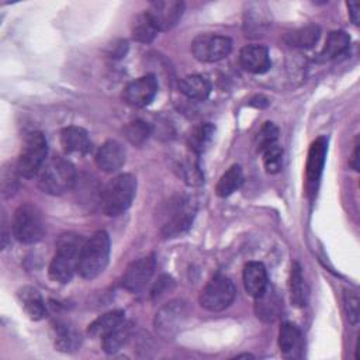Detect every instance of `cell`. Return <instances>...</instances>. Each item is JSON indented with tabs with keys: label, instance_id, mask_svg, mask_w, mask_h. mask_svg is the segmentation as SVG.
Returning a JSON list of instances; mask_svg holds the SVG:
<instances>
[{
	"label": "cell",
	"instance_id": "17",
	"mask_svg": "<svg viewBox=\"0 0 360 360\" xmlns=\"http://www.w3.org/2000/svg\"><path fill=\"white\" fill-rule=\"evenodd\" d=\"M283 311V302L278 294L267 285L266 290L255 298V312L256 316L264 322L276 321Z\"/></svg>",
	"mask_w": 360,
	"mask_h": 360
},
{
	"label": "cell",
	"instance_id": "18",
	"mask_svg": "<svg viewBox=\"0 0 360 360\" xmlns=\"http://www.w3.org/2000/svg\"><path fill=\"white\" fill-rule=\"evenodd\" d=\"M60 145L66 153L87 155L91 152L89 134L80 127H66L60 131Z\"/></svg>",
	"mask_w": 360,
	"mask_h": 360
},
{
	"label": "cell",
	"instance_id": "37",
	"mask_svg": "<svg viewBox=\"0 0 360 360\" xmlns=\"http://www.w3.org/2000/svg\"><path fill=\"white\" fill-rule=\"evenodd\" d=\"M169 284H172V280H170L167 276L160 277V278L158 280V283H156V285H155L153 291H152V295H153V297H156V295L163 294V291L169 287Z\"/></svg>",
	"mask_w": 360,
	"mask_h": 360
},
{
	"label": "cell",
	"instance_id": "34",
	"mask_svg": "<svg viewBox=\"0 0 360 360\" xmlns=\"http://www.w3.org/2000/svg\"><path fill=\"white\" fill-rule=\"evenodd\" d=\"M263 153V165L267 173H277L283 166V149L276 142L262 150Z\"/></svg>",
	"mask_w": 360,
	"mask_h": 360
},
{
	"label": "cell",
	"instance_id": "1",
	"mask_svg": "<svg viewBox=\"0 0 360 360\" xmlns=\"http://www.w3.org/2000/svg\"><path fill=\"white\" fill-rule=\"evenodd\" d=\"M110 257V238L105 231L94 232L80 249L77 273L86 278L93 280L101 274Z\"/></svg>",
	"mask_w": 360,
	"mask_h": 360
},
{
	"label": "cell",
	"instance_id": "13",
	"mask_svg": "<svg viewBox=\"0 0 360 360\" xmlns=\"http://www.w3.org/2000/svg\"><path fill=\"white\" fill-rule=\"evenodd\" d=\"M155 264L153 256H143L134 260L122 274V287L131 292L142 290L153 276Z\"/></svg>",
	"mask_w": 360,
	"mask_h": 360
},
{
	"label": "cell",
	"instance_id": "7",
	"mask_svg": "<svg viewBox=\"0 0 360 360\" xmlns=\"http://www.w3.org/2000/svg\"><path fill=\"white\" fill-rule=\"evenodd\" d=\"M236 295L235 284L222 274L214 276L200 292V304L211 312H219L228 308Z\"/></svg>",
	"mask_w": 360,
	"mask_h": 360
},
{
	"label": "cell",
	"instance_id": "9",
	"mask_svg": "<svg viewBox=\"0 0 360 360\" xmlns=\"http://www.w3.org/2000/svg\"><path fill=\"white\" fill-rule=\"evenodd\" d=\"M232 41L225 35L200 34L191 42V52L200 62H218L229 55Z\"/></svg>",
	"mask_w": 360,
	"mask_h": 360
},
{
	"label": "cell",
	"instance_id": "3",
	"mask_svg": "<svg viewBox=\"0 0 360 360\" xmlns=\"http://www.w3.org/2000/svg\"><path fill=\"white\" fill-rule=\"evenodd\" d=\"M136 194V179L129 174H118L111 179L101 191V208L108 217H117L127 211Z\"/></svg>",
	"mask_w": 360,
	"mask_h": 360
},
{
	"label": "cell",
	"instance_id": "24",
	"mask_svg": "<svg viewBox=\"0 0 360 360\" xmlns=\"http://www.w3.org/2000/svg\"><path fill=\"white\" fill-rule=\"evenodd\" d=\"M350 45V37L345 31H332L319 53V60H332L343 55Z\"/></svg>",
	"mask_w": 360,
	"mask_h": 360
},
{
	"label": "cell",
	"instance_id": "16",
	"mask_svg": "<svg viewBox=\"0 0 360 360\" xmlns=\"http://www.w3.org/2000/svg\"><path fill=\"white\" fill-rule=\"evenodd\" d=\"M239 62L246 72H250L255 75H263L271 66L269 49L263 45L243 46L239 52Z\"/></svg>",
	"mask_w": 360,
	"mask_h": 360
},
{
	"label": "cell",
	"instance_id": "28",
	"mask_svg": "<svg viewBox=\"0 0 360 360\" xmlns=\"http://www.w3.org/2000/svg\"><path fill=\"white\" fill-rule=\"evenodd\" d=\"M242 181H243L242 167L239 165H233L219 177L215 191L219 197H228L242 186Z\"/></svg>",
	"mask_w": 360,
	"mask_h": 360
},
{
	"label": "cell",
	"instance_id": "29",
	"mask_svg": "<svg viewBox=\"0 0 360 360\" xmlns=\"http://www.w3.org/2000/svg\"><path fill=\"white\" fill-rule=\"evenodd\" d=\"M214 134H215V127L212 124L202 122V124L197 125L190 132V136H188L190 149L197 155L204 152L210 146V143L214 138Z\"/></svg>",
	"mask_w": 360,
	"mask_h": 360
},
{
	"label": "cell",
	"instance_id": "21",
	"mask_svg": "<svg viewBox=\"0 0 360 360\" xmlns=\"http://www.w3.org/2000/svg\"><path fill=\"white\" fill-rule=\"evenodd\" d=\"M179 89L191 100H205L211 93V83L201 75H188L180 80Z\"/></svg>",
	"mask_w": 360,
	"mask_h": 360
},
{
	"label": "cell",
	"instance_id": "11",
	"mask_svg": "<svg viewBox=\"0 0 360 360\" xmlns=\"http://www.w3.org/2000/svg\"><path fill=\"white\" fill-rule=\"evenodd\" d=\"M184 3L177 0H159L150 3L146 13L153 21L158 31L172 30L181 18Z\"/></svg>",
	"mask_w": 360,
	"mask_h": 360
},
{
	"label": "cell",
	"instance_id": "6",
	"mask_svg": "<svg viewBox=\"0 0 360 360\" xmlns=\"http://www.w3.org/2000/svg\"><path fill=\"white\" fill-rule=\"evenodd\" d=\"M46 153L48 145L45 136L38 131L30 132L22 142V148L15 166L17 173L27 179L37 176L46 162Z\"/></svg>",
	"mask_w": 360,
	"mask_h": 360
},
{
	"label": "cell",
	"instance_id": "15",
	"mask_svg": "<svg viewBox=\"0 0 360 360\" xmlns=\"http://www.w3.org/2000/svg\"><path fill=\"white\" fill-rule=\"evenodd\" d=\"M125 156V148L120 142L110 139L98 148L96 153V165L105 173H114L122 167Z\"/></svg>",
	"mask_w": 360,
	"mask_h": 360
},
{
	"label": "cell",
	"instance_id": "33",
	"mask_svg": "<svg viewBox=\"0 0 360 360\" xmlns=\"http://www.w3.org/2000/svg\"><path fill=\"white\" fill-rule=\"evenodd\" d=\"M125 138L135 146H141L143 145L148 138L152 134V128L148 122L142 121V120H135L132 122H129L125 129H124Z\"/></svg>",
	"mask_w": 360,
	"mask_h": 360
},
{
	"label": "cell",
	"instance_id": "27",
	"mask_svg": "<svg viewBox=\"0 0 360 360\" xmlns=\"http://www.w3.org/2000/svg\"><path fill=\"white\" fill-rule=\"evenodd\" d=\"M158 32H159L158 28L155 27L153 21L150 20V17L146 11L138 14L134 18L132 25H131V34L135 41L142 42V44H149L155 39Z\"/></svg>",
	"mask_w": 360,
	"mask_h": 360
},
{
	"label": "cell",
	"instance_id": "4",
	"mask_svg": "<svg viewBox=\"0 0 360 360\" xmlns=\"http://www.w3.org/2000/svg\"><path fill=\"white\" fill-rule=\"evenodd\" d=\"M80 239L73 235H65L59 239L56 252L49 263L48 274L56 283H69L79 267L82 249Z\"/></svg>",
	"mask_w": 360,
	"mask_h": 360
},
{
	"label": "cell",
	"instance_id": "32",
	"mask_svg": "<svg viewBox=\"0 0 360 360\" xmlns=\"http://www.w3.org/2000/svg\"><path fill=\"white\" fill-rule=\"evenodd\" d=\"M80 345V336L77 332L66 325H58L55 346L60 352H75Z\"/></svg>",
	"mask_w": 360,
	"mask_h": 360
},
{
	"label": "cell",
	"instance_id": "31",
	"mask_svg": "<svg viewBox=\"0 0 360 360\" xmlns=\"http://www.w3.org/2000/svg\"><path fill=\"white\" fill-rule=\"evenodd\" d=\"M300 330L295 325L284 322L278 330V347L284 354H291L300 345Z\"/></svg>",
	"mask_w": 360,
	"mask_h": 360
},
{
	"label": "cell",
	"instance_id": "2",
	"mask_svg": "<svg viewBox=\"0 0 360 360\" xmlns=\"http://www.w3.org/2000/svg\"><path fill=\"white\" fill-rule=\"evenodd\" d=\"M38 187L51 195H60L70 190L76 181L75 166L65 158L48 159L37 174Z\"/></svg>",
	"mask_w": 360,
	"mask_h": 360
},
{
	"label": "cell",
	"instance_id": "8",
	"mask_svg": "<svg viewBox=\"0 0 360 360\" xmlns=\"http://www.w3.org/2000/svg\"><path fill=\"white\" fill-rule=\"evenodd\" d=\"M165 214L160 233L166 238H173L183 233L191 225L195 215V204L187 197H176L169 202Z\"/></svg>",
	"mask_w": 360,
	"mask_h": 360
},
{
	"label": "cell",
	"instance_id": "38",
	"mask_svg": "<svg viewBox=\"0 0 360 360\" xmlns=\"http://www.w3.org/2000/svg\"><path fill=\"white\" fill-rule=\"evenodd\" d=\"M349 15H350V20L353 24H359V17H360V13H359V3L357 1H350L349 4Z\"/></svg>",
	"mask_w": 360,
	"mask_h": 360
},
{
	"label": "cell",
	"instance_id": "10",
	"mask_svg": "<svg viewBox=\"0 0 360 360\" xmlns=\"http://www.w3.org/2000/svg\"><path fill=\"white\" fill-rule=\"evenodd\" d=\"M188 315L187 304L181 300H174L163 305L155 315V329L156 332L169 339L173 338L184 325Z\"/></svg>",
	"mask_w": 360,
	"mask_h": 360
},
{
	"label": "cell",
	"instance_id": "20",
	"mask_svg": "<svg viewBox=\"0 0 360 360\" xmlns=\"http://www.w3.org/2000/svg\"><path fill=\"white\" fill-rule=\"evenodd\" d=\"M17 297H18V301H20L21 307L24 308L25 314L32 321H39L45 316V314H46L45 302H44L41 292L37 288L25 285L18 290Z\"/></svg>",
	"mask_w": 360,
	"mask_h": 360
},
{
	"label": "cell",
	"instance_id": "35",
	"mask_svg": "<svg viewBox=\"0 0 360 360\" xmlns=\"http://www.w3.org/2000/svg\"><path fill=\"white\" fill-rule=\"evenodd\" d=\"M278 129L273 122H264L257 134V149L262 152L264 148L277 142Z\"/></svg>",
	"mask_w": 360,
	"mask_h": 360
},
{
	"label": "cell",
	"instance_id": "14",
	"mask_svg": "<svg viewBox=\"0 0 360 360\" xmlns=\"http://www.w3.org/2000/svg\"><path fill=\"white\" fill-rule=\"evenodd\" d=\"M158 93V82L153 75L141 76L124 89V100L134 107H145L152 103Z\"/></svg>",
	"mask_w": 360,
	"mask_h": 360
},
{
	"label": "cell",
	"instance_id": "5",
	"mask_svg": "<svg viewBox=\"0 0 360 360\" xmlns=\"http://www.w3.org/2000/svg\"><path fill=\"white\" fill-rule=\"evenodd\" d=\"M11 231L14 238L25 245L37 243L45 235V221L42 212L32 204H21L13 215Z\"/></svg>",
	"mask_w": 360,
	"mask_h": 360
},
{
	"label": "cell",
	"instance_id": "36",
	"mask_svg": "<svg viewBox=\"0 0 360 360\" xmlns=\"http://www.w3.org/2000/svg\"><path fill=\"white\" fill-rule=\"evenodd\" d=\"M343 307L350 323H356L359 319V295L356 291L346 290L343 292Z\"/></svg>",
	"mask_w": 360,
	"mask_h": 360
},
{
	"label": "cell",
	"instance_id": "30",
	"mask_svg": "<svg viewBox=\"0 0 360 360\" xmlns=\"http://www.w3.org/2000/svg\"><path fill=\"white\" fill-rule=\"evenodd\" d=\"M129 335H131V323L124 321L110 333L103 336V350L108 354L117 353L127 343Z\"/></svg>",
	"mask_w": 360,
	"mask_h": 360
},
{
	"label": "cell",
	"instance_id": "39",
	"mask_svg": "<svg viewBox=\"0 0 360 360\" xmlns=\"http://www.w3.org/2000/svg\"><path fill=\"white\" fill-rule=\"evenodd\" d=\"M352 169L354 170H359V141L356 139L354 142V149H353V153H352V158L349 160Z\"/></svg>",
	"mask_w": 360,
	"mask_h": 360
},
{
	"label": "cell",
	"instance_id": "23",
	"mask_svg": "<svg viewBox=\"0 0 360 360\" xmlns=\"http://www.w3.org/2000/svg\"><path fill=\"white\" fill-rule=\"evenodd\" d=\"M288 288H290V300L291 304L302 308L308 302V288L302 276V270L298 263H292L290 278H288Z\"/></svg>",
	"mask_w": 360,
	"mask_h": 360
},
{
	"label": "cell",
	"instance_id": "25",
	"mask_svg": "<svg viewBox=\"0 0 360 360\" xmlns=\"http://www.w3.org/2000/svg\"><path fill=\"white\" fill-rule=\"evenodd\" d=\"M195 155L197 153L191 150V153H187L181 159H179L176 165L179 176L190 186H200L204 181V176Z\"/></svg>",
	"mask_w": 360,
	"mask_h": 360
},
{
	"label": "cell",
	"instance_id": "26",
	"mask_svg": "<svg viewBox=\"0 0 360 360\" xmlns=\"http://www.w3.org/2000/svg\"><path fill=\"white\" fill-rule=\"evenodd\" d=\"M321 35V30L318 25H305L301 27L298 30H294L291 32H288L284 37V41L287 45L294 46V48H311L314 46Z\"/></svg>",
	"mask_w": 360,
	"mask_h": 360
},
{
	"label": "cell",
	"instance_id": "12",
	"mask_svg": "<svg viewBox=\"0 0 360 360\" xmlns=\"http://www.w3.org/2000/svg\"><path fill=\"white\" fill-rule=\"evenodd\" d=\"M326 155V139L318 138L312 142L305 166V190L309 197L316 193Z\"/></svg>",
	"mask_w": 360,
	"mask_h": 360
},
{
	"label": "cell",
	"instance_id": "22",
	"mask_svg": "<svg viewBox=\"0 0 360 360\" xmlns=\"http://www.w3.org/2000/svg\"><path fill=\"white\" fill-rule=\"evenodd\" d=\"M125 321V314L121 309H114L110 312L103 314L101 316L96 318L87 328V333L93 338L105 336L112 329H115L118 325H121Z\"/></svg>",
	"mask_w": 360,
	"mask_h": 360
},
{
	"label": "cell",
	"instance_id": "19",
	"mask_svg": "<svg viewBox=\"0 0 360 360\" xmlns=\"http://www.w3.org/2000/svg\"><path fill=\"white\" fill-rule=\"evenodd\" d=\"M242 277H243V285L246 292L253 298L259 297L269 285L266 267L260 262L246 263L243 267Z\"/></svg>",
	"mask_w": 360,
	"mask_h": 360
}]
</instances>
